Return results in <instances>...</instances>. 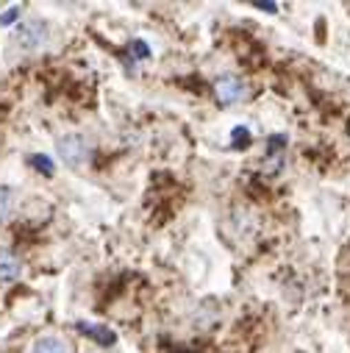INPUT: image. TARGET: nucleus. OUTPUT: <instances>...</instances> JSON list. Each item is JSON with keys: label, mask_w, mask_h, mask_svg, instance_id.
<instances>
[{"label": "nucleus", "mask_w": 350, "mask_h": 353, "mask_svg": "<svg viewBox=\"0 0 350 353\" xmlns=\"http://www.w3.org/2000/svg\"><path fill=\"white\" fill-rule=\"evenodd\" d=\"M253 6H256V9H261V12H270V14H276V12H278V6H276V3H265V0H256Z\"/></svg>", "instance_id": "obj_12"}, {"label": "nucleus", "mask_w": 350, "mask_h": 353, "mask_svg": "<svg viewBox=\"0 0 350 353\" xmlns=\"http://www.w3.org/2000/svg\"><path fill=\"white\" fill-rule=\"evenodd\" d=\"M31 353H70V347L59 336H42V339L34 342V350Z\"/></svg>", "instance_id": "obj_6"}, {"label": "nucleus", "mask_w": 350, "mask_h": 353, "mask_svg": "<svg viewBox=\"0 0 350 353\" xmlns=\"http://www.w3.org/2000/svg\"><path fill=\"white\" fill-rule=\"evenodd\" d=\"M75 331L83 334V336H90V339H95L98 345H106V347L117 342V334L109 331L106 325H98V323H75Z\"/></svg>", "instance_id": "obj_4"}, {"label": "nucleus", "mask_w": 350, "mask_h": 353, "mask_svg": "<svg viewBox=\"0 0 350 353\" xmlns=\"http://www.w3.org/2000/svg\"><path fill=\"white\" fill-rule=\"evenodd\" d=\"M28 161H31V164H34L39 172H45V175H53V161H50L48 156H31Z\"/></svg>", "instance_id": "obj_9"}, {"label": "nucleus", "mask_w": 350, "mask_h": 353, "mask_svg": "<svg viewBox=\"0 0 350 353\" xmlns=\"http://www.w3.org/2000/svg\"><path fill=\"white\" fill-rule=\"evenodd\" d=\"M45 31H48V26L42 20H28V23H23L17 28V45L25 48V50H37L48 37Z\"/></svg>", "instance_id": "obj_3"}, {"label": "nucleus", "mask_w": 350, "mask_h": 353, "mask_svg": "<svg viewBox=\"0 0 350 353\" xmlns=\"http://www.w3.org/2000/svg\"><path fill=\"white\" fill-rule=\"evenodd\" d=\"M214 95L223 106H231V103H239L245 95H247V86L242 83V78L236 75H223L217 83H214Z\"/></svg>", "instance_id": "obj_2"}, {"label": "nucleus", "mask_w": 350, "mask_h": 353, "mask_svg": "<svg viewBox=\"0 0 350 353\" xmlns=\"http://www.w3.org/2000/svg\"><path fill=\"white\" fill-rule=\"evenodd\" d=\"M59 156L64 159L67 167H81L90 156V148H86V139L78 134H67L59 139Z\"/></svg>", "instance_id": "obj_1"}, {"label": "nucleus", "mask_w": 350, "mask_h": 353, "mask_svg": "<svg viewBox=\"0 0 350 353\" xmlns=\"http://www.w3.org/2000/svg\"><path fill=\"white\" fill-rule=\"evenodd\" d=\"M20 270H23V264L20 259L12 253V250H0V281H17L20 279Z\"/></svg>", "instance_id": "obj_5"}, {"label": "nucleus", "mask_w": 350, "mask_h": 353, "mask_svg": "<svg viewBox=\"0 0 350 353\" xmlns=\"http://www.w3.org/2000/svg\"><path fill=\"white\" fill-rule=\"evenodd\" d=\"M231 139H234V145H236V148H247V145H250V128L236 125V128L231 131Z\"/></svg>", "instance_id": "obj_8"}, {"label": "nucleus", "mask_w": 350, "mask_h": 353, "mask_svg": "<svg viewBox=\"0 0 350 353\" xmlns=\"http://www.w3.org/2000/svg\"><path fill=\"white\" fill-rule=\"evenodd\" d=\"M17 17H20V9H17V6H12L9 12H3V14H0V26H12Z\"/></svg>", "instance_id": "obj_11"}, {"label": "nucleus", "mask_w": 350, "mask_h": 353, "mask_svg": "<svg viewBox=\"0 0 350 353\" xmlns=\"http://www.w3.org/2000/svg\"><path fill=\"white\" fill-rule=\"evenodd\" d=\"M131 50L136 53L134 59H147V56H150V50H147V45H145L142 39H134V42H131Z\"/></svg>", "instance_id": "obj_10"}, {"label": "nucleus", "mask_w": 350, "mask_h": 353, "mask_svg": "<svg viewBox=\"0 0 350 353\" xmlns=\"http://www.w3.org/2000/svg\"><path fill=\"white\" fill-rule=\"evenodd\" d=\"M12 203H14V192L9 187H0V223H3L12 212Z\"/></svg>", "instance_id": "obj_7"}]
</instances>
